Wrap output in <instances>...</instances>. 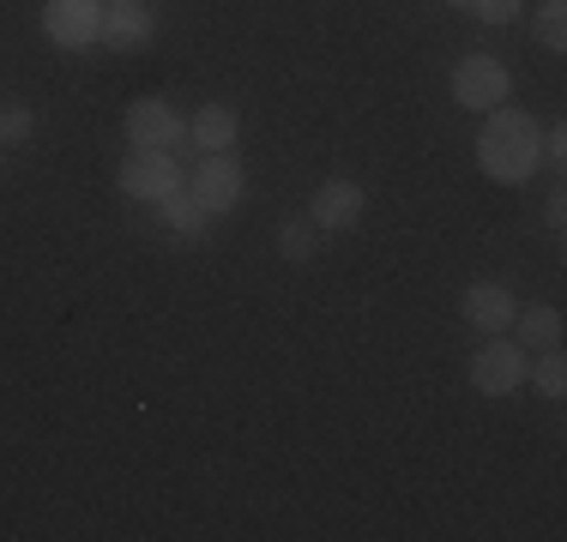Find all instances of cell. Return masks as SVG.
Wrapping results in <instances>:
<instances>
[{
	"label": "cell",
	"mask_w": 567,
	"mask_h": 542,
	"mask_svg": "<svg viewBox=\"0 0 567 542\" xmlns=\"http://www.w3.org/2000/svg\"><path fill=\"white\" fill-rule=\"evenodd\" d=\"M477 169L502 187H519L544 169V121L525 115V108H489L477 133Z\"/></svg>",
	"instance_id": "6da1fadb"
},
{
	"label": "cell",
	"mask_w": 567,
	"mask_h": 542,
	"mask_svg": "<svg viewBox=\"0 0 567 542\" xmlns=\"http://www.w3.org/2000/svg\"><path fill=\"white\" fill-rule=\"evenodd\" d=\"M525 368H532V356H525V344H513V337L495 332L489 344L471 356V386L483 392V398H507V392L525 386Z\"/></svg>",
	"instance_id": "7a4b0ae2"
},
{
	"label": "cell",
	"mask_w": 567,
	"mask_h": 542,
	"mask_svg": "<svg viewBox=\"0 0 567 542\" xmlns=\"http://www.w3.org/2000/svg\"><path fill=\"white\" fill-rule=\"evenodd\" d=\"M513 91V73L495 54H465V61L453 66V103L477 108V115H489V108H502Z\"/></svg>",
	"instance_id": "3957f363"
},
{
	"label": "cell",
	"mask_w": 567,
	"mask_h": 542,
	"mask_svg": "<svg viewBox=\"0 0 567 542\" xmlns=\"http://www.w3.org/2000/svg\"><path fill=\"white\" fill-rule=\"evenodd\" d=\"M187 194H194L212 217H224V211H236L241 199H248V169H241L229 152H212V157H199L194 187H187Z\"/></svg>",
	"instance_id": "277c9868"
},
{
	"label": "cell",
	"mask_w": 567,
	"mask_h": 542,
	"mask_svg": "<svg viewBox=\"0 0 567 542\" xmlns=\"http://www.w3.org/2000/svg\"><path fill=\"white\" fill-rule=\"evenodd\" d=\"M127 145L133 152H175V145H187V121L164 97H140L127 108Z\"/></svg>",
	"instance_id": "5b68a950"
},
{
	"label": "cell",
	"mask_w": 567,
	"mask_h": 542,
	"mask_svg": "<svg viewBox=\"0 0 567 542\" xmlns=\"http://www.w3.org/2000/svg\"><path fill=\"white\" fill-rule=\"evenodd\" d=\"M182 187V169H175L169 152H127L121 163V194L127 199H145V206H157L164 194Z\"/></svg>",
	"instance_id": "8992f818"
},
{
	"label": "cell",
	"mask_w": 567,
	"mask_h": 542,
	"mask_svg": "<svg viewBox=\"0 0 567 542\" xmlns=\"http://www.w3.org/2000/svg\"><path fill=\"white\" fill-rule=\"evenodd\" d=\"M458 314H465L471 332L495 337V332H507V325H513V314H519V302H513V290H507V283L477 278L465 295H458Z\"/></svg>",
	"instance_id": "52a82bcc"
},
{
	"label": "cell",
	"mask_w": 567,
	"mask_h": 542,
	"mask_svg": "<svg viewBox=\"0 0 567 542\" xmlns=\"http://www.w3.org/2000/svg\"><path fill=\"white\" fill-rule=\"evenodd\" d=\"M43 31H49V43H61V49H91L103 31V7L97 0H49Z\"/></svg>",
	"instance_id": "ba28073f"
},
{
	"label": "cell",
	"mask_w": 567,
	"mask_h": 542,
	"mask_svg": "<svg viewBox=\"0 0 567 542\" xmlns=\"http://www.w3.org/2000/svg\"><path fill=\"white\" fill-rule=\"evenodd\" d=\"M362 217V187L344 181V175H332V181L315 187V206H308V223L327 236V229H350Z\"/></svg>",
	"instance_id": "9c48e42d"
},
{
	"label": "cell",
	"mask_w": 567,
	"mask_h": 542,
	"mask_svg": "<svg viewBox=\"0 0 567 542\" xmlns=\"http://www.w3.org/2000/svg\"><path fill=\"white\" fill-rule=\"evenodd\" d=\"M103 49H115V54H133V49H145L157 37V19H152V7H103Z\"/></svg>",
	"instance_id": "30bf717a"
},
{
	"label": "cell",
	"mask_w": 567,
	"mask_h": 542,
	"mask_svg": "<svg viewBox=\"0 0 567 542\" xmlns=\"http://www.w3.org/2000/svg\"><path fill=\"white\" fill-rule=\"evenodd\" d=\"M187 139L199 145V152H229V145L241 139V115L229 103H199L194 108V121H187Z\"/></svg>",
	"instance_id": "8fae6325"
},
{
	"label": "cell",
	"mask_w": 567,
	"mask_h": 542,
	"mask_svg": "<svg viewBox=\"0 0 567 542\" xmlns=\"http://www.w3.org/2000/svg\"><path fill=\"white\" fill-rule=\"evenodd\" d=\"M157 211H164V223L175 229V236H187V241H206V229H212V211L199 206L194 194H187V181L175 187V194L157 199Z\"/></svg>",
	"instance_id": "7c38bea8"
},
{
	"label": "cell",
	"mask_w": 567,
	"mask_h": 542,
	"mask_svg": "<svg viewBox=\"0 0 567 542\" xmlns=\"http://www.w3.org/2000/svg\"><path fill=\"white\" fill-rule=\"evenodd\" d=\"M507 332H519L513 344H525V350H556V344H561V308H544V302H537V308H519Z\"/></svg>",
	"instance_id": "4fadbf2b"
},
{
	"label": "cell",
	"mask_w": 567,
	"mask_h": 542,
	"mask_svg": "<svg viewBox=\"0 0 567 542\" xmlns=\"http://www.w3.org/2000/svg\"><path fill=\"white\" fill-rule=\"evenodd\" d=\"M278 253H284L290 265H308V260L320 253V229L308 223V217H290V223L278 229Z\"/></svg>",
	"instance_id": "5bb4252c"
},
{
	"label": "cell",
	"mask_w": 567,
	"mask_h": 542,
	"mask_svg": "<svg viewBox=\"0 0 567 542\" xmlns=\"http://www.w3.org/2000/svg\"><path fill=\"white\" fill-rule=\"evenodd\" d=\"M532 31L549 54H561L567 49V0H544V7L532 12Z\"/></svg>",
	"instance_id": "9a60e30c"
},
{
	"label": "cell",
	"mask_w": 567,
	"mask_h": 542,
	"mask_svg": "<svg viewBox=\"0 0 567 542\" xmlns=\"http://www.w3.org/2000/svg\"><path fill=\"white\" fill-rule=\"evenodd\" d=\"M525 379H532V386L544 392V398H561V392H567V362H561V344H556V350H544V362H537V368H525Z\"/></svg>",
	"instance_id": "2e32d148"
},
{
	"label": "cell",
	"mask_w": 567,
	"mask_h": 542,
	"mask_svg": "<svg viewBox=\"0 0 567 542\" xmlns=\"http://www.w3.org/2000/svg\"><path fill=\"white\" fill-rule=\"evenodd\" d=\"M37 133V108L24 103H0V145H24Z\"/></svg>",
	"instance_id": "e0dca14e"
},
{
	"label": "cell",
	"mask_w": 567,
	"mask_h": 542,
	"mask_svg": "<svg viewBox=\"0 0 567 542\" xmlns=\"http://www.w3.org/2000/svg\"><path fill=\"white\" fill-rule=\"evenodd\" d=\"M471 12H477L483 24H513L525 12V0H471Z\"/></svg>",
	"instance_id": "ac0fdd59"
},
{
	"label": "cell",
	"mask_w": 567,
	"mask_h": 542,
	"mask_svg": "<svg viewBox=\"0 0 567 542\" xmlns=\"http://www.w3.org/2000/svg\"><path fill=\"white\" fill-rule=\"evenodd\" d=\"M561 157H567V133L549 127V133H544V163H561Z\"/></svg>",
	"instance_id": "d6986e66"
},
{
	"label": "cell",
	"mask_w": 567,
	"mask_h": 542,
	"mask_svg": "<svg viewBox=\"0 0 567 542\" xmlns=\"http://www.w3.org/2000/svg\"><path fill=\"white\" fill-rule=\"evenodd\" d=\"M544 223L561 236V223H567V199H561V194H549V206H544Z\"/></svg>",
	"instance_id": "ffe728a7"
},
{
	"label": "cell",
	"mask_w": 567,
	"mask_h": 542,
	"mask_svg": "<svg viewBox=\"0 0 567 542\" xmlns=\"http://www.w3.org/2000/svg\"><path fill=\"white\" fill-rule=\"evenodd\" d=\"M103 7H145V0H103Z\"/></svg>",
	"instance_id": "44dd1931"
},
{
	"label": "cell",
	"mask_w": 567,
	"mask_h": 542,
	"mask_svg": "<svg viewBox=\"0 0 567 542\" xmlns=\"http://www.w3.org/2000/svg\"><path fill=\"white\" fill-rule=\"evenodd\" d=\"M447 7H458V12H471V0H447Z\"/></svg>",
	"instance_id": "7402d4cb"
}]
</instances>
